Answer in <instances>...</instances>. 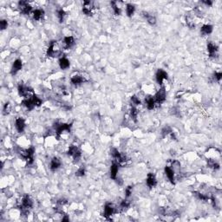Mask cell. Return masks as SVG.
<instances>
[{"instance_id":"1","label":"cell","mask_w":222,"mask_h":222,"mask_svg":"<svg viewBox=\"0 0 222 222\" xmlns=\"http://www.w3.org/2000/svg\"><path fill=\"white\" fill-rule=\"evenodd\" d=\"M61 54V49L57 41H52L49 45L48 50H47V56L50 57H56L60 56Z\"/></svg>"},{"instance_id":"2","label":"cell","mask_w":222,"mask_h":222,"mask_svg":"<svg viewBox=\"0 0 222 222\" xmlns=\"http://www.w3.org/2000/svg\"><path fill=\"white\" fill-rule=\"evenodd\" d=\"M33 207V200L30 197L28 194H25L22 198L21 205H20V210L23 213H27L28 210Z\"/></svg>"},{"instance_id":"3","label":"cell","mask_w":222,"mask_h":222,"mask_svg":"<svg viewBox=\"0 0 222 222\" xmlns=\"http://www.w3.org/2000/svg\"><path fill=\"white\" fill-rule=\"evenodd\" d=\"M68 155L71 156L75 162H77L79 160L81 159L82 156V152L78 149L77 146H70L68 149Z\"/></svg>"},{"instance_id":"4","label":"cell","mask_w":222,"mask_h":222,"mask_svg":"<svg viewBox=\"0 0 222 222\" xmlns=\"http://www.w3.org/2000/svg\"><path fill=\"white\" fill-rule=\"evenodd\" d=\"M18 94L21 97H24L25 98H28L33 96V91L32 89H30L29 86L24 85V84H19L18 87Z\"/></svg>"},{"instance_id":"5","label":"cell","mask_w":222,"mask_h":222,"mask_svg":"<svg viewBox=\"0 0 222 222\" xmlns=\"http://www.w3.org/2000/svg\"><path fill=\"white\" fill-rule=\"evenodd\" d=\"M71 124L69 123H61V124H57L55 126V129H56V133L57 135H61L64 134V133H69L70 132L71 129Z\"/></svg>"},{"instance_id":"6","label":"cell","mask_w":222,"mask_h":222,"mask_svg":"<svg viewBox=\"0 0 222 222\" xmlns=\"http://www.w3.org/2000/svg\"><path fill=\"white\" fill-rule=\"evenodd\" d=\"M94 3L92 1H84L82 4V12L86 16H92L94 13Z\"/></svg>"},{"instance_id":"7","label":"cell","mask_w":222,"mask_h":222,"mask_svg":"<svg viewBox=\"0 0 222 222\" xmlns=\"http://www.w3.org/2000/svg\"><path fill=\"white\" fill-rule=\"evenodd\" d=\"M155 100L156 103L158 104H161L166 101V98H167V92L165 90L164 87H161L160 89L158 91L156 92L155 96Z\"/></svg>"},{"instance_id":"8","label":"cell","mask_w":222,"mask_h":222,"mask_svg":"<svg viewBox=\"0 0 222 222\" xmlns=\"http://www.w3.org/2000/svg\"><path fill=\"white\" fill-rule=\"evenodd\" d=\"M20 11L24 15H29L33 12L32 7L29 5V3L27 1H20L18 3Z\"/></svg>"},{"instance_id":"9","label":"cell","mask_w":222,"mask_h":222,"mask_svg":"<svg viewBox=\"0 0 222 222\" xmlns=\"http://www.w3.org/2000/svg\"><path fill=\"white\" fill-rule=\"evenodd\" d=\"M86 81L85 77H83V75H80V74H76V75H73L71 78H70V82L72 83L73 85L75 86H78V85H81L82 83Z\"/></svg>"},{"instance_id":"10","label":"cell","mask_w":222,"mask_h":222,"mask_svg":"<svg viewBox=\"0 0 222 222\" xmlns=\"http://www.w3.org/2000/svg\"><path fill=\"white\" fill-rule=\"evenodd\" d=\"M155 78H156V81L159 83L160 85L162 84V82L164 80L168 79V73L165 71L164 69H159L157 70V72L155 74Z\"/></svg>"},{"instance_id":"11","label":"cell","mask_w":222,"mask_h":222,"mask_svg":"<svg viewBox=\"0 0 222 222\" xmlns=\"http://www.w3.org/2000/svg\"><path fill=\"white\" fill-rule=\"evenodd\" d=\"M15 127H16V129L18 130V132L19 133H23L25 129V121H24V118L22 117H18L15 121Z\"/></svg>"},{"instance_id":"12","label":"cell","mask_w":222,"mask_h":222,"mask_svg":"<svg viewBox=\"0 0 222 222\" xmlns=\"http://www.w3.org/2000/svg\"><path fill=\"white\" fill-rule=\"evenodd\" d=\"M146 182H147L148 187L150 188H155V187H156V185H157V180H156V177H155V174H152V173L148 174L147 180H146Z\"/></svg>"},{"instance_id":"13","label":"cell","mask_w":222,"mask_h":222,"mask_svg":"<svg viewBox=\"0 0 222 222\" xmlns=\"http://www.w3.org/2000/svg\"><path fill=\"white\" fill-rule=\"evenodd\" d=\"M208 51L211 57H216L218 55V46L212 42L208 44Z\"/></svg>"},{"instance_id":"14","label":"cell","mask_w":222,"mask_h":222,"mask_svg":"<svg viewBox=\"0 0 222 222\" xmlns=\"http://www.w3.org/2000/svg\"><path fill=\"white\" fill-rule=\"evenodd\" d=\"M165 174L167 175V177L170 180V182L172 184L175 183V172L172 169L171 167L166 166L165 167Z\"/></svg>"},{"instance_id":"15","label":"cell","mask_w":222,"mask_h":222,"mask_svg":"<svg viewBox=\"0 0 222 222\" xmlns=\"http://www.w3.org/2000/svg\"><path fill=\"white\" fill-rule=\"evenodd\" d=\"M23 68V62L21 59H16L14 61V63L12 64V67H11V74L14 75L17 74L19 70L22 69Z\"/></svg>"},{"instance_id":"16","label":"cell","mask_w":222,"mask_h":222,"mask_svg":"<svg viewBox=\"0 0 222 222\" xmlns=\"http://www.w3.org/2000/svg\"><path fill=\"white\" fill-rule=\"evenodd\" d=\"M33 96H32V97H33ZM32 97L25 98L24 101H23V102H22V104H23V105H24L28 110H32L34 108L36 107L35 106V104H34L33 98H32Z\"/></svg>"},{"instance_id":"17","label":"cell","mask_w":222,"mask_h":222,"mask_svg":"<svg viewBox=\"0 0 222 222\" xmlns=\"http://www.w3.org/2000/svg\"><path fill=\"white\" fill-rule=\"evenodd\" d=\"M61 161L59 158L57 157H54L52 158V160L50 161V168L51 171H56V170H57L60 167H61Z\"/></svg>"},{"instance_id":"18","label":"cell","mask_w":222,"mask_h":222,"mask_svg":"<svg viewBox=\"0 0 222 222\" xmlns=\"http://www.w3.org/2000/svg\"><path fill=\"white\" fill-rule=\"evenodd\" d=\"M115 210H116V208L113 207V205L110 203H108L104 207V216L107 218L110 217L114 214Z\"/></svg>"},{"instance_id":"19","label":"cell","mask_w":222,"mask_h":222,"mask_svg":"<svg viewBox=\"0 0 222 222\" xmlns=\"http://www.w3.org/2000/svg\"><path fill=\"white\" fill-rule=\"evenodd\" d=\"M75 44V39L71 36H68L63 38V46L65 49H70Z\"/></svg>"},{"instance_id":"20","label":"cell","mask_w":222,"mask_h":222,"mask_svg":"<svg viewBox=\"0 0 222 222\" xmlns=\"http://www.w3.org/2000/svg\"><path fill=\"white\" fill-rule=\"evenodd\" d=\"M145 104H146V107L149 110H153L155 108V104H156L155 98L153 97H147L146 101H145Z\"/></svg>"},{"instance_id":"21","label":"cell","mask_w":222,"mask_h":222,"mask_svg":"<svg viewBox=\"0 0 222 222\" xmlns=\"http://www.w3.org/2000/svg\"><path fill=\"white\" fill-rule=\"evenodd\" d=\"M32 16H33V18L36 21H40V20L44 18V10H42V9H37V10H33Z\"/></svg>"},{"instance_id":"22","label":"cell","mask_w":222,"mask_h":222,"mask_svg":"<svg viewBox=\"0 0 222 222\" xmlns=\"http://www.w3.org/2000/svg\"><path fill=\"white\" fill-rule=\"evenodd\" d=\"M142 14H143L144 18H146L147 22H148L149 24H151V25H154V24H156V18H155V16H153V15L150 14L149 12H147V11H143Z\"/></svg>"},{"instance_id":"23","label":"cell","mask_w":222,"mask_h":222,"mask_svg":"<svg viewBox=\"0 0 222 222\" xmlns=\"http://www.w3.org/2000/svg\"><path fill=\"white\" fill-rule=\"evenodd\" d=\"M212 25L211 24H204L202 25V27L200 28V32L204 36H208L212 32Z\"/></svg>"},{"instance_id":"24","label":"cell","mask_w":222,"mask_h":222,"mask_svg":"<svg viewBox=\"0 0 222 222\" xmlns=\"http://www.w3.org/2000/svg\"><path fill=\"white\" fill-rule=\"evenodd\" d=\"M117 174H118V164L115 162L113 163L110 168V177L113 180L117 179Z\"/></svg>"},{"instance_id":"25","label":"cell","mask_w":222,"mask_h":222,"mask_svg":"<svg viewBox=\"0 0 222 222\" xmlns=\"http://www.w3.org/2000/svg\"><path fill=\"white\" fill-rule=\"evenodd\" d=\"M70 63L69 61V59L66 57H61L59 60V66L62 69H67L69 67Z\"/></svg>"},{"instance_id":"26","label":"cell","mask_w":222,"mask_h":222,"mask_svg":"<svg viewBox=\"0 0 222 222\" xmlns=\"http://www.w3.org/2000/svg\"><path fill=\"white\" fill-rule=\"evenodd\" d=\"M135 11V5H132V4H128L126 5V13H127V16L128 17H132Z\"/></svg>"},{"instance_id":"27","label":"cell","mask_w":222,"mask_h":222,"mask_svg":"<svg viewBox=\"0 0 222 222\" xmlns=\"http://www.w3.org/2000/svg\"><path fill=\"white\" fill-rule=\"evenodd\" d=\"M208 167H209V168L214 169V170H218V169L220 168V164L218 163L217 161H215L214 160H212V159L208 160Z\"/></svg>"},{"instance_id":"28","label":"cell","mask_w":222,"mask_h":222,"mask_svg":"<svg viewBox=\"0 0 222 222\" xmlns=\"http://www.w3.org/2000/svg\"><path fill=\"white\" fill-rule=\"evenodd\" d=\"M172 133H173V130H172V129L169 126H165L164 128L162 129V130H161L162 137H167V136L171 135Z\"/></svg>"},{"instance_id":"29","label":"cell","mask_w":222,"mask_h":222,"mask_svg":"<svg viewBox=\"0 0 222 222\" xmlns=\"http://www.w3.org/2000/svg\"><path fill=\"white\" fill-rule=\"evenodd\" d=\"M129 200H123L121 202L120 204V207H119V210L121 211V212H124L126 210H128V208H129Z\"/></svg>"},{"instance_id":"30","label":"cell","mask_w":222,"mask_h":222,"mask_svg":"<svg viewBox=\"0 0 222 222\" xmlns=\"http://www.w3.org/2000/svg\"><path fill=\"white\" fill-rule=\"evenodd\" d=\"M66 16H67V14H66V12H65L63 9H60V10L57 11V18L60 23L64 22V20L66 18Z\"/></svg>"},{"instance_id":"31","label":"cell","mask_w":222,"mask_h":222,"mask_svg":"<svg viewBox=\"0 0 222 222\" xmlns=\"http://www.w3.org/2000/svg\"><path fill=\"white\" fill-rule=\"evenodd\" d=\"M110 5L111 6H112V9H113V10H114V13L116 15H121V8L118 6V5H117V3L116 2H115V1H112L110 3Z\"/></svg>"},{"instance_id":"32","label":"cell","mask_w":222,"mask_h":222,"mask_svg":"<svg viewBox=\"0 0 222 222\" xmlns=\"http://www.w3.org/2000/svg\"><path fill=\"white\" fill-rule=\"evenodd\" d=\"M137 116H138V111L135 106H132L130 109V117L133 119L134 121H137Z\"/></svg>"},{"instance_id":"33","label":"cell","mask_w":222,"mask_h":222,"mask_svg":"<svg viewBox=\"0 0 222 222\" xmlns=\"http://www.w3.org/2000/svg\"><path fill=\"white\" fill-rule=\"evenodd\" d=\"M194 195H195L199 200H204V201H207L208 200H210V198L208 197V195L203 194V193H200V192H194Z\"/></svg>"},{"instance_id":"34","label":"cell","mask_w":222,"mask_h":222,"mask_svg":"<svg viewBox=\"0 0 222 222\" xmlns=\"http://www.w3.org/2000/svg\"><path fill=\"white\" fill-rule=\"evenodd\" d=\"M130 100L133 106H137V105H140L141 104V100L139 99V97H136V96H132Z\"/></svg>"},{"instance_id":"35","label":"cell","mask_w":222,"mask_h":222,"mask_svg":"<svg viewBox=\"0 0 222 222\" xmlns=\"http://www.w3.org/2000/svg\"><path fill=\"white\" fill-rule=\"evenodd\" d=\"M10 109H11L10 103V102H6L5 104V106H4V109H3L4 114H5V115H8V114L10 112Z\"/></svg>"},{"instance_id":"36","label":"cell","mask_w":222,"mask_h":222,"mask_svg":"<svg viewBox=\"0 0 222 222\" xmlns=\"http://www.w3.org/2000/svg\"><path fill=\"white\" fill-rule=\"evenodd\" d=\"M85 174V168L83 167H81L77 169V171L76 172V175L78 177H82Z\"/></svg>"},{"instance_id":"37","label":"cell","mask_w":222,"mask_h":222,"mask_svg":"<svg viewBox=\"0 0 222 222\" xmlns=\"http://www.w3.org/2000/svg\"><path fill=\"white\" fill-rule=\"evenodd\" d=\"M8 26V22L5 19H2L0 21V28L1 30H5Z\"/></svg>"},{"instance_id":"38","label":"cell","mask_w":222,"mask_h":222,"mask_svg":"<svg viewBox=\"0 0 222 222\" xmlns=\"http://www.w3.org/2000/svg\"><path fill=\"white\" fill-rule=\"evenodd\" d=\"M132 191H133V187L131 186H129L128 188H126L125 189V193H126V197H129L131 194H132Z\"/></svg>"},{"instance_id":"39","label":"cell","mask_w":222,"mask_h":222,"mask_svg":"<svg viewBox=\"0 0 222 222\" xmlns=\"http://www.w3.org/2000/svg\"><path fill=\"white\" fill-rule=\"evenodd\" d=\"M222 77V73L221 72H216L214 74V79L217 81V82H220Z\"/></svg>"},{"instance_id":"40","label":"cell","mask_w":222,"mask_h":222,"mask_svg":"<svg viewBox=\"0 0 222 222\" xmlns=\"http://www.w3.org/2000/svg\"><path fill=\"white\" fill-rule=\"evenodd\" d=\"M203 4H205V5H207L208 6H211L212 5V1H210V0H208V1H203L202 2Z\"/></svg>"},{"instance_id":"41","label":"cell","mask_w":222,"mask_h":222,"mask_svg":"<svg viewBox=\"0 0 222 222\" xmlns=\"http://www.w3.org/2000/svg\"><path fill=\"white\" fill-rule=\"evenodd\" d=\"M62 220H63V221H69V219L67 217H64L62 219Z\"/></svg>"}]
</instances>
